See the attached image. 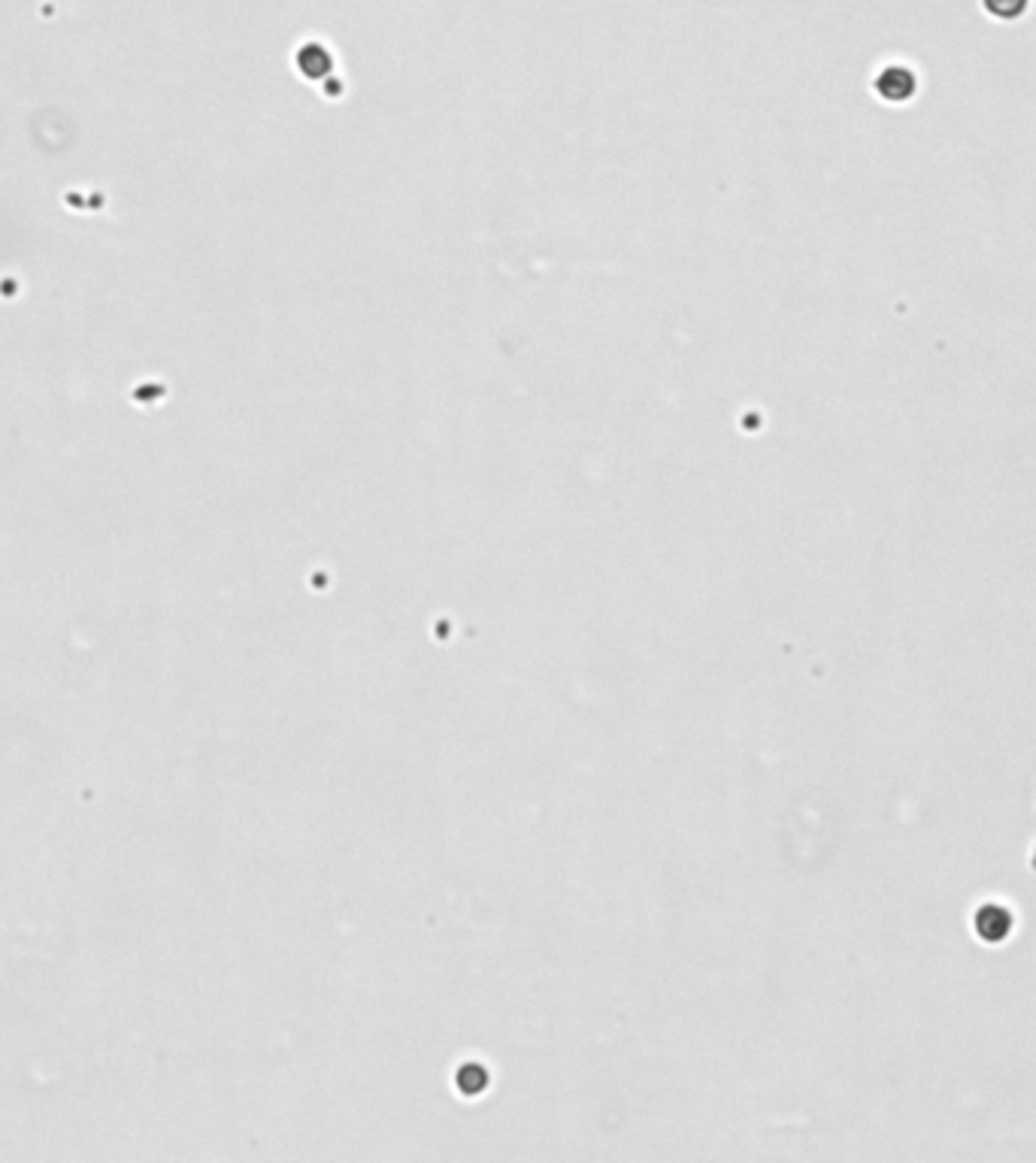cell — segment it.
<instances>
[{
	"mask_svg": "<svg viewBox=\"0 0 1036 1163\" xmlns=\"http://www.w3.org/2000/svg\"><path fill=\"white\" fill-rule=\"evenodd\" d=\"M973 928H976V936L982 939V943L997 946V943H1004V939H1009V933L1015 928V918H1012V912L1006 909V906L985 903L973 915Z\"/></svg>",
	"mask_w": 1036,
	"mask_h": 1163,
	"instance_id": "cell-1",
	"label": "cell"
},
{
	"mask_svg": "<svg viewBox=\"0 0 1036 1163\" xmlns=\"http://www.w3.org/2000/svg\"><path fill=\"white\" fill-rule=\"evenodd\" d=\"M985 7H988V12L1000 15V19H1015V15L1025 12L1027 0H985Z\"/></svg>",
	"mask_w": 1036,
	"mask_h": 1163,
	"instance_id": "cell-2",
	"label": "cell"
}]
</instances>
